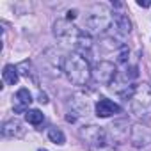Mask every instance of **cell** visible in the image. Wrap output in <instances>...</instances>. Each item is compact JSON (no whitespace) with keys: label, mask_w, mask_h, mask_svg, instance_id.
<instances>
[{"label":"cell","mask_w":151,"mask_h":151,"mask_svg":"<svg viewBox=\"0 0 151 151\" xmlns=\"http://www.w3.org/2000/svg\"><path fill=\"white\" fill-rule=\"evenodd\" d=\"M126 101L130 103L132 114H135L144 121L151 119V86L149 84L133 86V91L130 93Z\"/></svg>","instance_id":"obj_1"},{"label":"cell","mask_w":151,"mask_h":151,"mask_svg":"<svg viewBox=\"0 0 151 151\" xmlns=\"http://www.w3.org/2000/svg\"><path fill=\"white\" fill-rule=\"evenodd\" d=\"M64 71L68 75V78L71 80V84H75V86H86L93 75L89 62L80 53H71L69 57H66Z\"/></svg>","instance_id":"obj_2"},{"label":"cell","mask_w":151,"mask_h":151,"mask_svg":"<svg viewBox=\"0 0 151 151\" xmlns=\"http://www.w3.org/2000/svg\"><path fill=\"white\" fill-rule=\"evenodd\" d=\"M80 137L87 142L91 151H114L112 139L109 137L107 130L100 126H84L80 130Z\"/></svg>","instance_id":"obj_3"},{"label":"cell","mask_w":151,"mask_h":151,"mask_svg":"<svg viewBox=\"0 0 151 151\" xmlns=\"http://www.w3.org/2000/svg\"><path fill=\"white\" fill-rule=\"evenodd\" d=\"M53 34H55L59 39L66 41V43H73V46L77 48L84 32H80L77 27H73L68 20H59V22H55V25H53Z\"/></svg>","instance_id":"obj_4"},{"label":"cell","mask_w":151,"mask_h":151,"mask_svg":"<svg viewBox=\"0 0 151 151\" xmlns=\"http://www.w3.org/2000/svg\"><path fill=\"white\" fill-rule=\"evenodd\" d=\"M112 23V18L109 14L107 9H103V13H91L87 18H86V27L91 34H103Z\"/></svg>","instance_id":"obj_5"},{"label":"cell","mask_w":151,"mask_h":151,"mask_svg":"<svg viewBox=\"0 0 151 151\" xmlns=\"http://www.w3.org/2000/svg\"><path fill=\"white\" fill-rule=\"evenodd\" d=\"M93 77L96 82L100 84H112L114 78L117 77V73H116V66L109 60H101L94 66V71H93Z\"/></svg>","instance_id":"obj_6"},{"label":"cell","mask_w":151,"mask_h":151,"mask_svg":"<svg viewBox=\"0 0 151 151\" xmlns=\"http://www.w3.org/2000/svg\"><path fill=\"white\" fill-rule=\"evenodd\" d=\"M130 139H132L133 146L142 147L146 144H151V132L142 124H133L130 130Z\"/></svg>","instance_id":"obj_7"},{"label":"cell","mask_w":151,"mask_h":151,"mask_svg":"<svg viewBox=\"0 0 151 151\" xmlns=\"http://www.w3.org/2000/svg\"><path fill=\"white\" fill-rule=\"evenodd\" d=\"M121 112V107L107 98H101L98 100L96 103V116L98 117H109V116H114V114H119Z\"/></svg>","instance_id":"obj_8"},{"label":"cell","mask_w":151,"mask_h":151,"mask_svg":"<svg viewBox=\"0 0 151 151\" xmlns=\"http://www.w3.org/2000/svg\"><path fill=\"white\" fill-rule=\"evenodd\" d=\"M32 103V96H30V93H29V89H20L18 93H16V105H14V112L16 114H23L25 110H27V107ZM27 114V112H25Z\"/></svg>","instance_id":"obj_9"},{"label":"cell","mask_w":151,"mask_h":151,"mask_svg":"<svg viewBox=\"0 0 151 151\" xmlns=\"http://www.w3.org/2000/svg\"><path fill=\"white\" fill-rule=\"evenodd\" d=\"M112 22H114V25H116V29H117L119 34L126 36V34L132 32V22L128 20V16H124V14H121V13H114Z\"/></svg>","instance_id":"obj_10"},{"label":"cell","mask_w":151,"mask_h":151,"mask_svg":"<svg viewBox=\"0 0 151 151\" xmlns=\"http://www.w3.org/2000/svg\"><path fill=\"white\" fill-rule=\"evenodd\" d=\"M2 77H4V82L9 84V86H14L18 82V68H14L13 64H7L2 71Z\"/></svg>","instance_id":"obj_11"},{"label":"cell","mask_w":151,"mask_h":151,"mask_svg":"<svg viewBox=\"0 0 151 151\" xmlns=\"http://www.w3.org/2000/svg\"><path fill=\"white\" fill-rule=\"evenodd\" d=\"M73 107L77 109L80 114H87L89 112V100L84 96V94H75L73 96Z\"/></svg>","instance_id":"obj_12"},{"label":"cell","mask_w":151,"mask_h":151,"mask_svg":"<svg viewBox=\"0 0 151 151\" xmlns=\"http://www.w3.org/2000/svg\"><path fill=\"white\" fill-rule=\"evenodd\" d=\"M22 124L18 123V121H7L6 124H4V128H2V133L4 135H7V137H14V135H22Z\"/></svg>","instance_id":"obj_13"},{"label":"cell","mask_w":151,"mask_h":151,"mask_svg":"<svg viewBox=\"0 0 151 151\" xmlns=\"http://www.w3.org/2000/svg\"><path fill=\"white\" fill-rule=\"evenodd\" d=\"M25 119H27V123H30V124H36V126H37V124H41V123H43L45 116H43V112H41V110L34 109V110H27Z\"/></svg>","instance_id":"obj_14"},{"label":"cell","mask_w":151,"mask_h":151,"mask_svg":"<svg viewBox=\"0 0 151 151\" xmlns=\"http://www.w3.org/2000/svg\"><path fill=\"white\" fill-rule=\"evenodd\" d=\"M18 71H22V75H23V77H27V78H32V82H34V84H37V78H36V75H34V71H32V66H30V62H29V60H23V62L18 66Z\"/></svg>","instance_id":"obj_15"},{"label":"cell","mask_w":151,"mask_h":151,"mask_svg":"<svg viewBox=\"0 0 151 151\" xmlns=\"http://www.w3.org/2000/svg\"><path fill=\"white\" fill-rule=\"evenodd\" d=\"M48 139H50L52 142L59 144V146H62V144L66 142V137H64V133H62L60 130H57V128H50V130H48Z\"/></svg>","instance_id":"obj_16"},{"label":"cell","mask_w":151,"mask_h":151,"mask_svg":"<svg viewBox=\"0 0 151 151\" xmlns=\"http://www.w3.org/2000/svg\"><path fill=\"white\" fill-rule=\"evenodd\" d=\"M75 18H77V11H75V9H73V11H68L66 20H68V22H71V20H75Z\"/></svg>","instance_id":"obj_17"},{"label":"cell","mask_w":151,"mask_h":151,"mask_svg":"<svg viewBox=\"0 0 151 151\" xmlns=\"http://www.w3.org/2000/svg\"><path fill=\"white\" fill-rule=\"evenodd\" d=\"M39 103H48V96L45 93H39Z\"/></svg>","instance_id":"obj_18"},{"label":"cell","mask_w":151,"mask_h":151,"mask_svg":"<svg viewBox=\"0 0 151 151\" xmlns=\"http://www.w3.org/2000/svg\"><path fill=\"white\" fill-rule=\"evenodd\" d=\"M137 6H139V7H149V6H151V2H146V0H139Z\"/></svg>","instance_id":"obj_19"},{"label":"cell","mask_w":151,"mask_h":151,"mask_svg":"<svg viewBox=\"0 0 151 151\" xmlns=\"http://www.w3.org/2000/svg\"><path fill=\"white\" fill-rule=\"evenodd\" d=\"M66 121H68V123H75V116H69V114H68V116H66Z\"/></svg>","instance_id":"obj_20"}]
</instances>
